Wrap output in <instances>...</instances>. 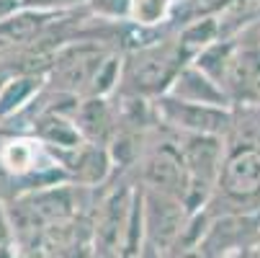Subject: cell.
Returning a JSON list of instances; mask_svg holds the SVG:
<instances>
[{
  "mask_svg": "<svg viewBox=\"0 0 260 258\" xmlns=\"http://www.w3.org/2000/svg\"><path fill=\"white\" fill-rule=\"evenodd\" d=\"M206 209L260 214V142L227 137L219 189Z\"/></svg>",
  "mask_w": 260,
  "mask_h": 258,
  "instance_id": "2",
  "label": "cell"
},
{
  "mask_svg": "<svg viewBox=\"0 0 260 258\" xmlns=\"http://www.w3.org/2000/svg\"><path fill=\"white\" fill-rule=\"evenodd\" d=\"M88 0H36L34 8H42V11H78L85 8Z\"/></svg>",
  "mask_w": 260,
  "mask_h": 258,
  "instance_id": "10",
  "label": "cell"
},
{
  "mask_svg": "<svg viewBox=\"0 0 260 258\" xmlns=\"http://www.w3.org/2000/svg\"><path fill=\"white\" fill-rule=\"evenodd\" d=\"M240 258H257V250H252V253H245V255H240Z\"/></svg>",
  "mask_w": 260,
  "mask_h": 258,
  "instance_id": "11",
  "label": "cell"
},
{
  "mask_svg": "<svg viewBox=\"0 0 260 258\" xmlns=\"http://www.w3.org/2000/svg\"><path fill=\"white\" fill-rule=\"evenodd\" d=\"M142 189V186H139ZM191 212L175 196H165L157 191L142 189V222H144V240L162 255L180 240L191 222Z\"/></svg>",
  "mask_w": 260,
  "mask_h": 258,
  "instance_id": "4",
  "label": "cell"
},
{
  "mask_svg": "<svg viewBox=\"0 0 260 258\" xmlns=\"http://www.w3.org/2000/svg\"><path fill=\"white\" fill-rule=\"evenodd\" d=\"M116 117H119L116 96H111V98L90 96V98H83L78 103L75 124H78L85 142L108 147L111 137H114V132H116Z\"/></svg>",
  "mask_w": 260,
  "mask_h": 258,
  "instance_id": "5",
  "label": "cell"
},
{
  "mask_svg": "<svg viewBox=\"0 0 260 258\" xmlns=\"http://www.w3.org/2000/svg\"><path fill=\"white\" fill-rule=\"evenodd\" d=\"M157 122L178 134H204L227 139L235 127V108H219L204 103H188L170 93L152 101Z\"/></svg>",
  "mask_w": 260,
  "mask_h": 258,
  "instance_id": "3",
  "label": "cell"
},
{
  "mask_svg": "<svg viewBox=\"0 0 260 258\" xmlns=\"http://www.w3.org/2000/svg\"><path fill=\"white\" fill-rule=\"evenodd\" d=\"M191 62L193 57L183 47L178 31H168L152 42L124 52L119 96L155 101L173 88L175 78Z\"/></svg>",
  "mask_w": 260,
  "mask_h": 258,
  "instance_id": "1",
  "label": "cell"
},
{
  "mask_svg": "<svg viewBox=\"0 0 260 258\" xmlns=\"http://www.w3.org/2000/svg\"><path fill=\"white\" fill-rule=\"evenodd\" d=\"M170 96L188 101V103H204V106H219V108H235L232 98L227 96V91L221 88L214 78H209L206 72L191 62L188 67H183V72L175 78L173 88L168 91Z\"/></svg>",
  "mask_w": 260,
  "mask_h": 258,
  "instance_id": "7",
  "label": "cell"
},
{
  "mask_svg": "<svg viewBox=\"0 0 260 258\" xmlns=\"http://www.w3.org/2000/svg\"><path fill=\"white\" fill-rule=\"evenodd\" d=\"M47 88L44 72H18L0 88V124L23 117Z\"/></svg>",
  "mask_w": 260,
  "mask_h": 258,
  "instance_id": "6",
  "label": "cell"
},
{
  "mask_svg": "<svg viewBox=\"0 0 260 258\" xmlns=\"http://www.w3.org/2000/svg\"><path fill=\"white\" fill-rule=\"evenodd\" d=\"M8 245H16V230L8 212V202L0 196V248H8Z\"/></svg>",
  "mask_w": 260,
  "mask_h": 258,
  "instance_id": "9",
  "label": "cell"
},
{
  "mask_svg": "<svg viewBox=\"0 0 260 258\" xmlns=\"http://www.w3.org/2000/svg\"><path fill=\"white\" fill-rule=\"evenodd\" d=\"M95 18L111 21V23H129V8L132 0H88L85 6Z\"/></svg>",
  "mask_w": 260,
  "mask_h": 258,
  "instance_id": "8",
  "label": "cell"
}]
</instances>
